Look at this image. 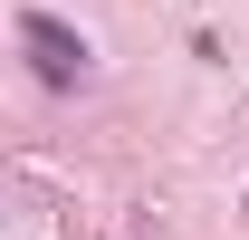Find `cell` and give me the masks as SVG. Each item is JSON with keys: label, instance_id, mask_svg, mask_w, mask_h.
<instances>
[{"label": "cell", "instance_id": "1", "mask_svg": "<svg viewBox=\"0 0 249 240\" xmlns=\"http://www.w3.org/2000/svg\"><path fill=\"white\" fill-rule=\"evenodd\" d=\"M19 48H29V67L48 87H77L87 77V39L67 29V20H48V10H19Z\"/></svg>", "mask_w": 249, "mask_h": 240}]
</instances>
